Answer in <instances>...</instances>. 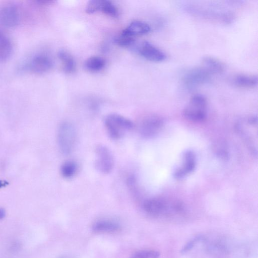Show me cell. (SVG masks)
Wrapping results in <instances>:
<instances>
[{"label": "cell", "mask_w": 258, "mask_h": 258, "mask_svg": "<svg viewBox=\"0 0 258 258\" xmlns=\"http://www.w3.org/2000/svg\"><path fill=\"white\" fill-rule=\"evenodd\" d=\"M104 123L108 136L114 140L122 138L134 126V122L131 119L117 113L107 115Z\"/></svg>", "instance_id": "6da1fadb"}, {"label": "cell", "mask_w": 258, "mask_h": 258, "mask_svg": "<svg viewBox=\"0 0 258 258\" xmlns=\"http://www.w3.org/2000/svg\"><path fill=\"white\" fill-rule=\"evenodd\" d=\"M142 209L146 214L153 217L177 214L176 202L170 203L160 197L146 199L142 204Z\"/></svg>", "instance_id": "7a4b0ae2"}, {"label": "cell", "mask_w": 258, "mask_h": 258, "mask_svg": "<svg viewBox=\"0 0 258 258\" xmlns=\"http://www.w3.org/2000/svg\"><path fill=\"white\" fill-rule=\"evenodd\" d=\"M207 113V101L203 94H195L185 106L183 114L189 120L201 122L205 120Z\"/></svg>", "instance_id": "3957f363"}, {"label": "cell", "mask_w": 258, "mask_h": 258, "mask_svg": "<svg viewBox=\"0 0 258 258\" xmlns=\"http://www.w3.org/2000/svg\"><path fill=\"white\" fill-rule=\"evenodd\" d=\"M57 139L61 153L64 155L71 154L77 140V132L74 125L68 121L61 122L58 128Z\"/></svg>", "instance_id": "277c9868"}, {"label": "cell", "mask_w": 258, "mask_h": 258, "mask_svg": "<svg viewBox=\"0 0 258 258\" xmlns=\"http://www.w3.org/2000/svg\"><path fill=\"white\" fill-rule=\"evenodd\" d=\"M212 74L205 67L194 68L185 73L182 77V82L187 88L192 89L209 83L211 80Z\"/></svg>", "instance_id": "5b68a950"}, {"label": "cell", "mask_w": 258, "mask_h": 258, "mask_svg": "<svg viewBox=\"0 0 258 258\" xmlns=\"http://www.w3.org/2000/svg\"><path fill=\"white\" fill-rule=\"evenodd\" d=\"M95 167L103 174H108L114 167V158L111 151L106 146L99 145L95 150Z\"/></svg>", "instance_id": "8992f818"}, {"label": "cell", "mask_w": 258, "mask_h": 258, "mask_svg": "<svg viewBox=\"0 0 258 258\" xmlns=\"http://www.w3.org/2000/svg\"><path fill=\"white\" fill-rule=\"evenodd\" d=\"M164 120L158 115H149L141 121L139 131L140 135L145 139H151L156 136L161 130Z\"/></svg>", "instance_id": "52a82bcc"}, {"label": "cell", "mask_w": 258, "mask_h": 258, "mask_svg": "<svg viewBox=\"0 0 258 258\" xmlns=\"http://www.w3.org/2000/svg\"><path fill=\"white\" fill-rule=\"evenodd\" d=\"M197 165V157L195 153L191 150L184 151L181 156L180 165L174 170L173 176L176 179L184 178L192 173Z\"/></svg>", "instance_id": "ba28073f"}, {"label": "cell", "mask_w": 258, "mask_h": 258, "mask_svg": "<svg viewBox=\"0 0 258 258\" xmlns=\"http://www.w3.org/2000/svg\"><path fill=\"white\" fill-rule=\"evenodd\" d=\"M86 12L90 14L100 12L113 18H117L119 16L117 8L108 0L90 1L87 4Z\"/></svg>", "instance_id": "9c48e42d"}, {"label": "cell", "mask_w": 258, "mask_h": 258, "mask_svg": "<svg viewBox=\"0 0 258 258\" xmlns=\"http://www.w3.org/2000/svg\"><path fill=\"white\" fill-rule=\"evenodd\" d=\"M136 50L142 57L153 62H161L167 57L163 51L148 41L141 42Z\"/></svg>", "instance_id": "30bf717a"}, {"label": "cell", "mask_w": 258, "mask_h": 258, "mask_svg": "<svg viewBox=\"0 0 258 258\" xmlns=\"http://www.w3.org/2000/svg\"><path fill=\"white\" fill-rule=\"evenodd\" d=\"M53 62L47 54L39 53L33 56L25 65V69L35 74H43L51 69Z\"/></svg>", "instance_id": "8fae6325"}, {"label": "cell", "mask_w": 258, "mask_h": 258, "mask_svg": "<svg viewBox=\"0 0 258 258\" xmlns=\"http://www.w3.org/2000/svg\"><path fill=\"white\" fill-rule=\"evenodd\" d=\"M20 22V14L14 5H6L0 8V25L11 28L17 26Z\"/></svg>", "instance_id": "7c38bea8"}, {"label": "cell", "mask_w": 258, "mask_h": 258, "mask_svg": "<svg viewBox=\"0 0 258 258\" xmlns=\"http://www.w3.org/2000/svg\"><path fill=\"white\" fill-rule=\"evenodd\" d=\"M151 30L150 26L145 22L135 20L132 22L121 34L135 37L138 36L146 35Z\"/></svg>", "instance_id": "4fadbf2b"}, {"label": "cell", "mask_w": 258, "mask_h": 258, "mask_svg": "<svg viewBox=\"0 0 258 258\" xmlns=\"http://www.w3.org/2000/svg\"><path fill=\"white\" fill-rule=\"evenodd\" d=\"M121 229L120 224L117 221L110 219H101L95 222L92 230L97 233H113Z\"/></svg>", "instance_id": "5bb4252c"}, {"label": "cell", "mask_w": 258, "mask_h": 258, "mask_svg": "<svg viewBox=\"0 0 258 258\" xmlns=\"http://www.w3.org/2000/svg\"><path fill=\"white\" fill-rule=\"evenodd\" d=\"M13 44L10 38L0 30V62L7 61L13 52Z\"/></svg>", "instance_id": "9a60e30c"}, {"label": "cell", "mask_w": 258, "mask_h": 258, "mask_svg": "<svg viewBox=\"0 0 258 258\" xmlns=\"http://www.w3.org/2000/svg\"><path fill=\"white\" fill-rule=\"evenodd\" d=\"M57 56L62 63L63 72L66 74L73 73L76 69V61L73 56L64 49L60 50Z\"/></svg>", "instance_id": "2e32d148"}, {"label": "cell", "mask_w": 258, "mask_h": 258, "mask_svg": "<svg viewBox=\"0 0 258 258\" xmlns=\"http://www.w3.org/2000/svg\"><path fill=\"white\" fill-rule=\"evenodd\" d=\"M233 81L239 87L253 88L257 86L258 79L255 75L238 74L234 77Z\"/></svg>", "instance_id": "e0dca14e"}, {"label": "cell", "mask_w": 258, "mask_h": 258, "mask_svg": "<svg viewBox=\"0 0 258 258\" xmlns=\"http://www.w3.org/2000/svg\"><path fill=\"white\" fill-rule=\"evenodd\" d=\"M106 60L100 56H92L88 58L84 62V67L91 72H99L104 68Z\"/></svg>", "instance_id": "ac0fdd59"}, {"label": "cell", "mask_w": 258, "mask_h": 258, "mask_svg": "<svg viewBox=\"0 0 258 258\" xmlns=\"http://www.w3.org/2000/svg\"><path fill=\"white\" fill-rule=\"evenodd\" d=\"M207 251L215 257L222 256L228 252V247L222 241L215 240L206 244Z\"/></svg>", "instance_id": "d6986e66"}, {"label": "cell", "mask_w": 258, "mask_h": 258, "mask_svg": "<svg viewBox=\"0 0 258 258\" xmlns=\"http://www.w3.org/2000/svg\"><path fill=\"white\" fill-rule=\"evenodd\" d=\"M78 171V163L72 160L64 161L60 168L61 175L67 179L73 178L77 174Z\"/></svg>", "instance_id": "ffe728a7"}, {"label": "cell", "mask_w": 258, "mask_h": 258, "mask_svg": "<svg viewBox=\"0 0 258 258\" xmlns=\"http://www.w3.org/2000/svg\"><path fill=\"white\" fill-rule=\"evenodd\" d=\"M205 67L210 70L212 73H220L224 70L223 63L215 57L206 56L203 58Z\"/></svg>", "instance_id": "44dd1931"}, {"label": "cell", "mask_w": 258, "mask_h": 258, "mask_svg": "<svg viewBox=\"0 0 258 258\" xmlns=\"http://www.w3.org/2000/svg\"><path fill=\"white\" fill-rule=\"evenodd\" d=\"M160 252L154 249H142L136 251L130 258H159Z\"/></svg>", "instance_id": "7402d4cb"}, {"label": "cell", "mask_w": 258, "mask_h": 258, "mask_svg": "<svg viewBox=\"0 0 258 258\" xmlns=\"http://www.w3.org/2000/svg\"><path fill=\"white\" fill-rule=\"evenodd\" d=\"M135 41V37L125 35L121 33L115 37L113 40L114 43L120 47H127L134 45Z\"/></svg>", "instance_id": "603a6c76"}, {"label": "cell", "mask_w": 258, "mask_h": 258, "mask_svg": "<svg viewBox=\"0 0 258 258\" xmlns=\"http://www.w3.org/2000/svg\"><path fill=\"white\" fill-rule=\"evenodd\" d=\"M204 237L198 235L190 239L183 246L180 250L181 254H185L190 251L198 243L203 240Z\"/></svg>", "instance_id": "cb8c5ba5"}, {"label": "cell", "mask_w": 258, "mask_h": 258, "mask_svg": "<svg viewBox=\"0 0 258 258\" xmlns=\"http://www.w3.org/2000/svg\"><path fill=\"white\" fill-rule=\"evenodd\" d=\"M36 3L41 5H49L53 3V1L52 0H38L36 1Z\"/></svg>", "instance_id": "d4e9b609"}, {"label": "cell", "mask_w": 258, "mask_h": 258, "mask_svg": "<svg viewBox=\"0 0 258 258\" xmlns=\"http://www.w3.org/2000/svg\"><path fill=\"white\" fill-rule=\"evenodd\" d=\"M6 215V212L4 208H0V220L5 218Z\"/></svg>", "instance_id": "484cf974"}]
</instances>
